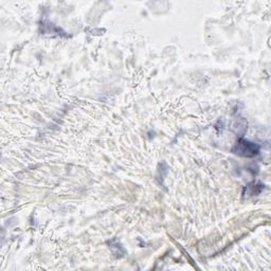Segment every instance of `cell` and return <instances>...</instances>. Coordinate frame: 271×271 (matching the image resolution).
Segmentation results:
<instances>
[{"mask_svg":"<svg viewBox=\"0 0 271 271\" xmlns=\"http://www.w3.org/2000/svg\"><path fill=\"white\" fill-rule=\"evenodd\" d=\"M258 147L254 143H250L246 140H239L236 143V147L233 152L239 156H245V157H253L258 154Z\"/></svg>","mask_w":271,"mask_h":271,"instance_id":"1","label":"cell"}]
</instances>
